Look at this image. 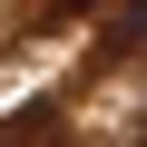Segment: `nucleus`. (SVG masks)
<instances>
[{"label":"nucleus","instance_id":"f257e3e1","mask_svg":"<svg viewBox=\"0 0 147 147\" xmlns=\"http://www.w3.org/2000/svg\"><path fill=\"white\" fill-rule=\"evenodd\" d=\"M69 10H79V0H30V30H59Z\"/></svg>","mask_w":147,"mask_h":147}]
</instances>
